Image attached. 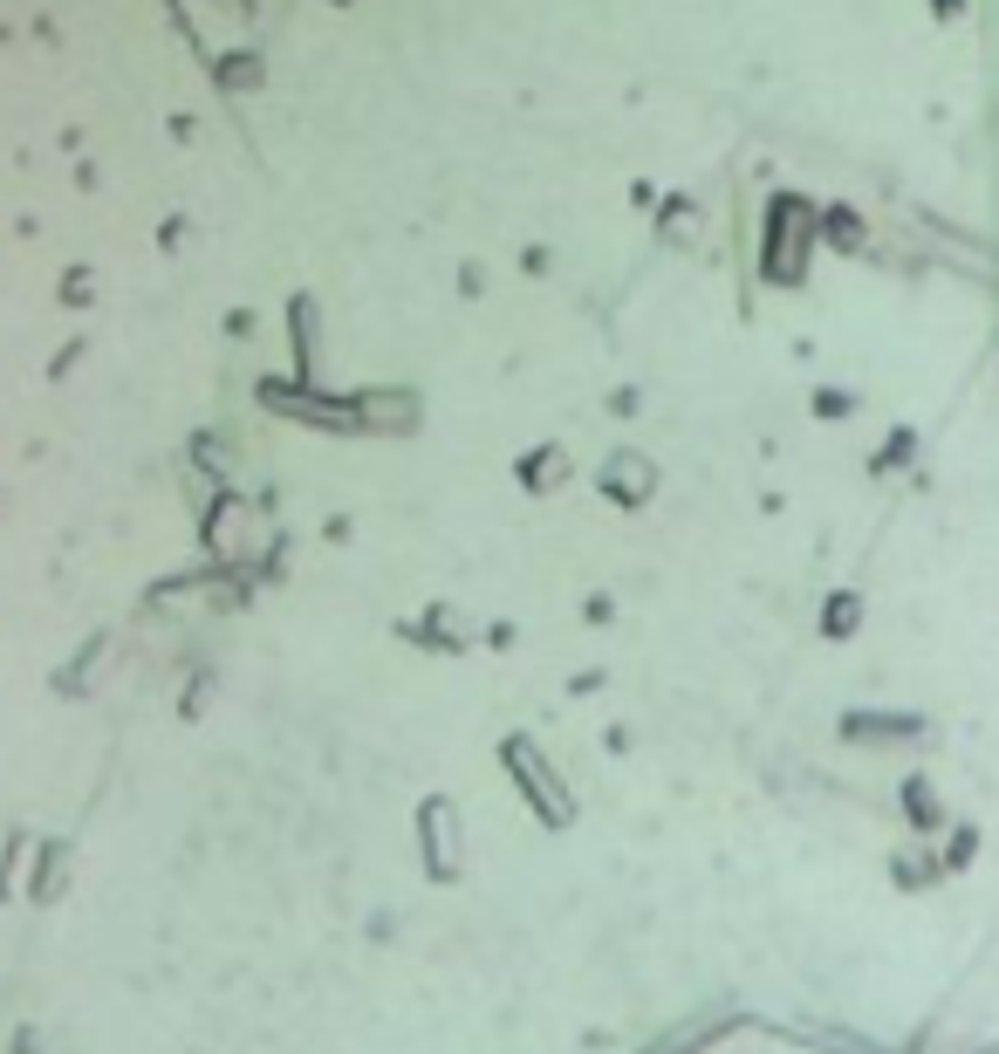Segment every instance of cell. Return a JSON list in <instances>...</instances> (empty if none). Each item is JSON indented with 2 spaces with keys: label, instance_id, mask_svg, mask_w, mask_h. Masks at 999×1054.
Masks as SVG:
<instances>
[{
  "label": "cell",
  "instance_id": "obj_1",
  "mask_svg": "<svg viewBox=\"0 0 999 1054\" xmlns=\"http://www.w3.org/2000/svg\"><path fill=\"white\" fill-rule=\"evenodd\" d=\"M507 767H513V781H521V794H528V808H534V815H541L548 829H569V815H575V808H569L562 781H554L548 767L534 774V760H528V740H507Z\"/></svg>",
  "mask_w": 999,
  "mask_h": 1054
},
{
  "label": "cell",
  "instance_id": "obj_2",
  "mask_svg": "<svg viewBox=\"0 0 999 1054\" xmlns=\"http://www.w3.org/2000/svg\"><path fill=\"white\" fill-rule=\"evenodd\" d=\"M418 842H425V876L431 883H452L459 876V842H452V801H425L418 808Z\"/></svg>",
  "mask_w": 999,
  "mask_h": 1054
},
{
  "label": "cell",
  "instance_id": "obj_3",
  "mask_svg": "<svg viewBox=\"0 0 999 1054\" xmlns=\"http://www.w3.org/2000/svg\"><path fill=\"white\" fill-rule=\"evenodd\" d=\"M62 857H69L62 842H42V849H34V883H28V898H34V904H49V890L62 883Z\"/></svg>",
  "mask_w": 999,
  "mask_h": 1054
},
{
  "label": "cell",
  "instance_id": "obj_4",
  "mask_svg": "<svg viewBox=\"0 0 999 1054\" xmlns=\"http://www.w3.org/2000/svg\"><path fill=\"white\" fill-rule=\"evenodd\" d=\"M726 1027H733V1021H705V1027H685V1034H664V1041L644 1047V1054H699V1047H712Z\"/></svg>",
  "mask_w": 999,
  "mask_h": 1054
},
{
  "label": "cell",
  "instance_id": "obj_5",
  "mask_svg": "<svg viewBox=\"0 0 999 1054\" xmlns=\"http://www.w3.org/2000/svg\"><path fill=\"white\" fill-rule=\"evenodd\" d=\"M21 849H28V842L14 835V842H8V857H0V898H8V890H14V863H21Z\"/></svg>",
  "mask_w": 999,
  "mask_h": 1054
}]
</instances>
